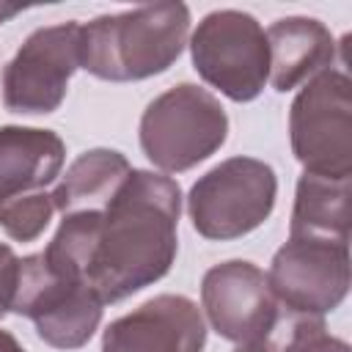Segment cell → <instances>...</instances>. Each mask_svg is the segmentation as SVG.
Returning a JSON list of instances; mask_svg holds the SVG:
<instances>
[{
	"label": "cell",
	"instance_id": "obj_1",
	"mask_svg": "<svg viewBox=\"0 0 352 352\" xmlns=\"http://www.w3.org/2000/svg\"><path fill=\"white\" fill-rule=\"evenodd\" d=\"M179 182L132 168L102 209V228L88 270V286L104 305L121 302L170 272L179 253Z\"/></svg>",
	"mask_w": 352,
	"mask_h": 352
},
{
	"label": "cell",
	"instance_id": "obj_2",
	"mask_svg": "<svg viewBox=\"0 0 352 352\" xmlns=\"http://www.w3.org/2000/svg\"><path fill=\"white\" fill-rule=\"evenodd\" d=\"M190 38L184 3H148L80 25V69L107 82H138L168 72Z\"/></svg>",
	"mask_w": 352,
	"mask_h": 352
},
{
	"label": "cell",
	"instance_id": "obj_3",
	"mask_svg": "<svg viewBox=\"0 0 352 352\" xmlns=\"http://www.w3.org/2000/svg\"><path fill=\"white\" fill-rule=\"evenodd\" d=\"M228 138V116L220 99L179 82L154 96L140 116V148L162 173H184L209 160Z\"/></svg>",
	"mask_w": 352,
	"mask_h": 352
},
{
	"label": "cell",
	"instance_id": "obj_4",
	"mask_svg": "<svg viewBox=\"0 0 352 352\" xmlns=\"http://www.w3.org/2000/svg\"><path fill=\"white\" fill-rule=\"evenodd\" d=\"M278 176L256 157H228L209 168L187 192V214L204 239H239L272 214Z\"/></svg>",
	"mask_w": 352,
	"mask_h": 352
},
{
	"label": "cell",
	"instance_id": "obj_5",
	"mask_svg": "<svg viewBox=\"0 0 352 352\" xmlns=\"http://www.w3.org/2000/svg\"><path fill=\"white\" fill-rule=\"evenodd\" d=\"M289 140L305 173L352 176V80L324 69L300 85L289 107Z\"/></svg>",
	"mask_w": 352,
	"mask_h": 352
},
{
	"label": "cell",
	"instance_id": "obj_6",
	"mask_svg": "<svg viewBox=\"0 0 352 352\" xmlns=\"http://www.w3.org/2000/svg\"><path fill=\"white\" fill-rule=\"evenodd\" d=\"M192 69L231 102H253L270 82V47L261 22L236 8L206 14L187 38Z\"/></svg>",
	"mask_w": 352,
	"mask_h": 352
},
{
	"label": "cell",
	"instance_id": "obj_7",
	"mask_svg": "<svg viewBox=\"0 0 352 352\" xmlns=\"http://www.w3.org/2000/svg\"><path fill=\"white\" fill-rule=\"evenodd\" d=\"M11 311L28 316L44 344L69 352L85 346L99 330L104 302L82 278L55 270L44 253H30L19 258Z\"/></svg>",
	"mask_w": 352,
	"mask_h": 352
},
{
	"label": "cell",
	"instance_id": "obj_8",
	"mask_svg": "<svg viewBox=\"0 0 352 352\" xmlns=\"http://www.w3.org/2000/svg\"><path fill=\"white\" fill-rule=\"evenodd\" d=\"M80 69V22L33 30L3 69L8 113L47 116L60 107L72 74Z\"/></svg>",
	"mask_w": 352,
	"mask_h": 352
},
{
	"label": "cell",
	"instance_id": "obj_9",
	"mask_svg": "<svg viewBox=\"0 0 352 352\" xmlns=\"http://www.w3.org/2000/svg\"><path fill=\"white\" fill-rule=\"evenodd\" d=\"M267 280L292 316H324L349 292V245L289 236L275 250Z\"/></svg>",
	"mask_w": 352,
	"mask_h": 352
},
{
	"label": "cell",
	"instance_id": "obj_10",
	"mask_svg": "<svg viewBox=\"0 0 352 352\" xmlns=\"http://www.w3.org/2000/svg\"><path fill=\"white\" fill-rule=\"evenodd\" d=\"M201 305L212 330L234 344L270 338L280 314L267 272L242 258L214 264L204 272Z\"/></svg>",
	"mask_w": 352,
	"mask_h": 352
},
{
	"label": "cell",
	"instance_id": "obj_11",
	"mask_svg": "<svg viewBox=\"0 0 352 352\" xmlns=\"http://www.w3.org/2000/svg\"><path fill=\"white\" fill-rule=\"evenodd\" d=\"M204 344V314L184 294H157L102 333V352H201Z\"/></svg>",
	"mask_w": 352,
	"mask_h": 352
},
{
	"label": "cell",
	"instance_id": "obj_12",
	"mask_svg": "<svg viewBox=\"0 0 352 352\" xmlns=\"http://www.w3.org/2000/svg\"><path fill=\"white\" fill-rule=\"evenodd\" d=\"M270 82L278 94L305 85L336 63V38L324 22L314 16H283L267 30Z\"/></svg>",
	"mask_w": 352,
	"mask_h": 352
},
{
	"label": "cell",
	"instance_id": "obj_13",
	"mask_svg": "<svg viewBox=\"0 0 352 352\" xmlns=\"http://www.w3.org/2000/svg\"><path fill=\"white\" fill-rule=\"evenodd\" d=\"M66 162V143L41 126H0V201L44 190Z\"/></svg>",
	"mask_w": 352,
	"mask_h": 352
},
{
	"label": "cell",
	"instance_id": "obj_14",
	"mask_svg": "<svg viewBox=\"0 0 352 352\" xmlns=\"http://www.w3.org/2000/svg\"><path fill=\"white\" fill-rule=\"evenodd\" d=\"M349 201H352V176L336 179V176H319L302 170L294 190L289 236L349 245V226H352Z\"/></svg>",
	"mask_w": 352,
	"mask_h": 352
},
{
	"label": "cell",
	"instance_id": "obj_15",
	"mask_svg": "<svg viewBox=\"0 0 352 352\" xmlns=\"http://www.w3.org/2000/svg\"><path fill=\"white\" fill-rule=\"evenodd\" d=\"M132 173L129 160L116 148H88L82 151L60 176L52 190L55 212H102L118 187Z\"/></svg>",
	"mask_w": 352,
	"mask_h": 352
},
{
	"label": "cell",
	"instance_id": "obj_16",
	"mask_svg": "<svg viewBox=\"0 0 352 352\" xmlns=\"http://www.w3.org/2000/svg\"><path fill=\"white\" fill-rule=\"evenodd\" d=\"M52 214H55V204H52V192L47 190H36V192L0 201V228L14 242L38 239L47 231Z\"/></svg>",
	"mask_w": 352,
	"mask_h": 352
},
{
	"label": "cell",
	"instance_id": "obj_17",
	"mask_svg": "<svg viewBox=\"0 0 352 352\" xmlns=\"http://www.w3.org/2000/svg\"><path fill=\"white\" fill-rule=\"evenodd\" d=\"M278 352H349V344L330 336L322 316H297Z\"/></svg>",
	"mask_w": 352,
	"mask_h": 352
},
{
	"label": "cell",
	"instance_id": "obj_18",
	"mask_svg": "<svg viewBox=\"0 0 352 352\" xmlns=\"http://www.w3.org/2000/svg\"><path fill=\"white\" fill-rule=\"evenodd\" d=\"M16 280H19V256L14 253L11 245L0 242V319L11 314Z\"/></svg>",
	"mask_w": 352,
	"mask_h": 352
},
{
	"label": "cell",
	"instance_id": "obj_19",
	"mask_svg": "<svg viewBox=\"0 0 352 352\" xmlns=\"http://www.w3.org/2000/svg\"><path fill=\"white\" fill-rule=\"evenodd\" d=\"M234 352H278V344L272 338H258V341H248V344H236Z\"/></svg>",
	"mask_w": 352,
	"mask_h": 352
},
{
	"label": "cell",
	"instance_id": "obj_20",
	"mask_svg": "<svg viewBox=\"0 0 352 352\" xmlns=\"http://www.w3.org/2000/svg\"><path fill=\"white\" fill-rule=\"evenodd\" d=\"M0 352H28V349H25V346H22V344H19L8 330H3V327H0Z\"/></svg>",
	"mask_w": 352,
	"mask_h": 352
},
{
	"label": "cell",
	"instance_id": "obj_21",
	"mask_svg": "<svg viewBox=\"0 0 352 352\" xmlns=\"http://www.w3.org/2000/svg\"><path fill=\"white\" fill-rule=\"evenodd\" d=\"M19 11H22L19 6H3V3H0V25H3L6 19H11L14 14H19Z\"/></svg>",
	"mask_w": 352,
	"mask_h": 352
}]
</instances>
